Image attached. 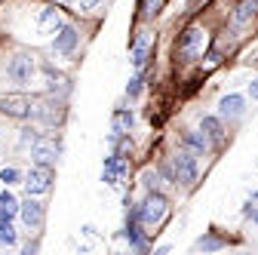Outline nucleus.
I'll return each instance as SVG.
<instances>
[{
  "label": "nucleus",
  "mask_w": 258,
  "mask_h": 255,
  "mask_svg": "<svg viewBox=\"0 0 258 255\" xmlns=\"http://www.w3.org/2000/svg\"><path fill=\"white\" fill-rule=\"evenodd\" d=\"M212 34H215V22L206 13H187L172 37V52H169L172 68L194 71L200 65V58L212 49Z\"/></svg>",
  "instance_id": "obj_1"
},
{
  "label": "nucleus",
  "mask_w": 258,
  "mask_h": 255,
  "mask_svg": "<svg viewBox=\"0 0 258 255\" xmlns=\"http://www.w3.org/2000/svg\"><path fill=\"white\" fill-rule=\"evenodd\" d=\"M169 166H172V175H175V190L178 194H194V190L200 187V181H203V160L200 157H194L190 151H184V148H172L169 154Z\"/></svg>",
  "instance_id": "obj_2"
},
{
  "label": "nucleus",
  "mask_w": 258,
  "mask_h": 255,
  "mask_svg": "<svg viewBox=\"0 0 258 255\" xmlns=\"http://www.w3.org/2000/svg\"><path fill=\"white\" fill-rule=\"evenodd\" d=\"M86 19H77V16H68L61 25H58V31L49 37V49H52V55H58V58H77L80 52H83V43H86Z\"/></svg>",
  "instance_id": "obj_3"
},
{
  "label": "nucleus",
  "mask_w": 258,
  "mask_h": 255,
  "mask_svg": "<svg viewBox=\"0 0 258 255\" xmlns=\"http://www.w3.org/2000/svg\"><path fill=\"white\" fill-rule=\"evenodd\" d=\"M157 58V25L136 22L129 34V65L133 71H151Z\"/></svg>",
  "instance_id": "obj_4"
},
{
  "label": "nucleus",
  "mask_w": 258,
  "mask_h": 255,
  "mask_svg": "<svg viewBox=\"0 0 258 255\" xmlns=\"http://www.w3.org/2000/svg\"><path fill=\"white\" fill-rule=\"evenodd\" d=\"M31 120L40 123L49 133H58L64 120H68V102L58 99V95L40 92V95H34V105H31Z\"/></svg>",
  "instance_id": "obj_5"
},
{
  "label": "nucleus",
  "mask_w": 258,
  "mask_h": 255,
  "mask_svg": "<svg viewBox=\"0 0 258 255\" xmlns=\"http://www.w3.org/2000/svg\"><path fill=\"white\" fill-rule=\"evenodd\" d=\"M249 111H252V102H249L246 92L231 89V92H221L218 99H215V114L228 123V130H234V133L249 120Z\"/></svg>",
  "instance_id": "obj_6"
},
{
  "label": "nucleus",
  "mask_w": 258,
  "mask_h": 255,
  "mask_svg": "<svg viewBox=\"0 0 258 255\" xmlns=\"http://www.w3.org/2000/svg\"><path fill=\"white\" fill-rule=\"evenodd\" d=\"M129 178H133V157H129V154H117V151H108L102 157V181L123 194V190L133 184Z\"/></svg>",
  "instance_id": "obj_7"
},
{
  "label": "nucleus",
  "mask_w": 258,
  "mask_h": 255,
  "mask_svg": "<svg viewBox=\"0 0 258 255\" xmlns=\"http://www.w3.org/2000/svg\"><path fill=\"white\" fill-rule=\"evenodd\" d=\"M221 22H228L246 40H252L255 31H258V0H231V7H228Z\"/></svg>",
  "instance_id": "obj_8"
},
{
  "label": "nucleus",
  "mask_w": 258,
  "mask_h": 255,
  "mask_svg": "<svg viewBox=\"0 0 258 255\" xmlns=\"http://www.w3.org/2000/svg\"><path fill=\"white\" fill-rule=\"evenodd\" d=\"M40 74V58L34 52H28V49H19L7 58V80L16 83L19 89L31 86L34 83V77Z\"/></svg>",
  "instance_id": "obj_9"
},
{
  "label": "nucleus",
  "mask_w": 258,
  "mask_h": 255,
  "mask_svg": "<svg viewBox=\"0 0 258 255\" xmlns=\"http://www.w3.org/2000/svg\"><path fill=\"white\" fill-rule=\"evenodd\" d=\"M197 126L206 133V139L212 142L215 157L228 151V145H231V139H234V130H228V123H224L215 111H200V114H197Z\"/></svg>",
  "instance_id": "obj_10"
},
{
  "label": "nucleus",
  "mask_w": 258,
  "mask_h": 255,
  "mask_svg": "<svg viewBox=\"0 0 258 255\" xmlns=\"http://www.w3.org/2000/svg\"><path fill=\"white\" fill-rule=\"evenodd\" d=\"M61 151H64V142H61V136L58 133H43L34 145L28 148V160L31 163H43V166H58V160H61Z\"/></svg>",
  "instance_id": "obj_11"
},
{
  "label": "nucleus",
  "mask_w": 258,
  "mask_h": 255,
  "mask_svg": "<svg viewBox=\"0 0 258 255\" xmlns=\"http://www.w3.org/2000/svg\"><path fill=\"white\" fill-rule=\"evenodd\" d=\"M117 237L129 246V252H139V255H148L154 249V234L142 225L139 218H129L123 215V228L117 231Z\"/></svg>",
  "instance_id": "obj_12"
},
{
  "label": "nucleus",
  "mask_w": 258,
  "mask_h": 255,
  "mask_svg": "<svg viewBox=\"0 0 258 255\" xmlns=\"http://www.w3.org/2000/svg\"><path fill=\"white\" fill-rule=\"evenodd\" d=\"M22 187H25V194H31V197H46V194H52V187H55V166L31 163L25 169Z\"/></svg>",
  "instance_id": "obj_13"
},
{
  "label": "nucleus",
  "mask_w": 258,
  "mask_h": 255,
  "mask_svg": "<svg viewBox=\"0 0 258 255\" xmlns=\"http://www.w3.org/2000/svg\"><path fill=\"white\" fill-rule=\"evenodd\" d=\"M175 145L190 151L194 157H200V160H215V148H212V142L206 139V133L200 130L197 123H194V126H181L178 136H175Z\"/></svg>",
  "instance_id": "obj_14"
},
{
  "label": "nucleus",
  "mask_w": 258,
  "mask_h": 255,
  "mask_svg": "<svg viewBox=\"0 0 258 255\" xmlns=\"http://www.w3.org/2000/svg\"><path fill=\"white\" fill-rule=\"evenodd\" d=\"M19 225L25 228V234H40V228H43V221H46V203L40 200V197H31V194H25L22 200H19Z\"/></svg>",
  "instance_id": "obj_15"
},
{
  "label": "nucleus",
  "mask_w": 258,
  "mask_h": 255,
  "mask_svg": "<svg viewBox=\"0 0 258 255\" xmlns=\"http://www.w3.org/2000/svg\"><path fill=\"white\" fill-rule=\"evenodd\" d=\"M31 105H34V95L25 92V89H16V92H4L0 95V117L7 120H31Z\"/></svg>",
  "instance_id": "obj_16"
},
{
  "label": "nucleus",
  "mask_w": 258,
  "mask_h": 255,
  "mask_svg": "<svg viewBox=\"0 0 258 255\" xmlns=\"http://www.w3.org/2000/svg\"><path fill=\"white\" fill-rule=\"evenodd\" d=\"M234 243H237V240L224 237L218 228H209V231H203L197 240H194V246H190V249H194V252H203V255H206V252H221V249H228V246H234Z\"/></svg>",
  "instance_id": "obj_17"
},
{
  "label": "nucleus",
  "mask_w": 258,
  "mask_h": 255,
  "mask_svg": "<svg viewBox=\"0 0 258 255\" xmlns=\"http://www.w3.org/2000/svg\"><path fill=\"white\" fill-rule=\"evenodd\" d=\"M151 77H154V68H151V71H133V74H129V80H126V86H123V99H126L129 105H136L142 95H145V89L151 86V83H148Z\"/></svg>",
  "instance_id": "obj_18"
},
{
  "label": "nucleus",
  "mask_w": 258,
  "mask_h": 255,
  "mask_svg": "<svg viewBox=\"0 0 258 255\" xmlns=\"http://www.w3.org/2000/svg\"><path fill=\"white\" fill-rule=\"evenodd\" d=\"M166 7H169L166 0H136V22H145V25H157Z\"/></svg>",
  "instance_id": "obj_19"
},
{
  "label": "nucleus",
  "mask_w": 258,
  "mask_h": 255,
  "mask_svg": "<svg viewBox=\"0 0 258 255\" xmlns=\"http://www.w3.org/2000/svg\"><path fill=\"white\" fill-rule=\"evenodd\" d=\"M136 130V111L129 108V102H120L111 111V133H133Z\"/></svg>",
  "instance_id": "obj_20"
},
{
  "label": "nucleus",
  "mask_w": 258,
  "mask_h": 255,
  "mask_svg": "<svg viewBox=\"0 0 258 255\" xmlns=\"http://www.w3.org/2000/svg\"><path fill=\"white\" fill-rule=\"evenodd\" d=\"M43 133H46V130H43L40 123H34V120H22V123H19V130H16V148L28 151V148L34 145Z\"/></svg>",
  "instance_id": "obj_21"
},
{
  "label": "nucleus",
  "mask_w": 258,
  "mask_h": 255,
  "mask_svg": "<svg viewBox=\"0 0 258 255\" xmlns=\"http://www.w3.org/2000/svg\"><path fill=\"white\" fill-rule=\"evenodd\" d=\"M136 184H139V190H169V184L163 181V175H160L157 163H148V166L139 172Z\"/></svg>",
  "instance_id": "obj_22"
},
{
  "label": "nucleus",
  "mask_w": 258,
  "mask_h": 255,
  "mask_svg": "<svg viewBox=\"0 0 258 255\" xmlns=\"http://www.w3.org/2000/svg\"><path fill=\"white\" fill-rule=\"evenodd\" d=\"M105 4V0H64V10H68L71 16H77V19H89V16H95L99 13V7Z\"/></svg>",
  "instance_id": "obj_23"
},
{
  "label": "nucleus",
  "mask_w": 258,
  "mask_h": 255,
  "mask_svg": "<svg viewBox=\"0 0 258 255\" xmlns=\"http://www.w3.org/2000/svg\"><path fill=\"white\" fill-rule=\"evenodd\" d=\"M108 151H117V154H136V139L133 133H108Z\"/></svg>",
  "instance_id": "obj_24"
},
{
  "label": "nucleus",
  "mask_w": 258,
  "mask_h": 255,
  "mask_svg": "<svg viewBox=\"0 0 258 255\" xmlns=\"http://www.w3.org/2000/svg\"><path fill=\"white\" fill-rule=\"evenodd\" d=\"M19 246V228L16 218H0V249H16Z\"/></svg>",
  "instance_id": "obj_25"
},
{
  "label": "nucleus",
  "mask_w": 258,
  "mask_h": 255,
  "mask_svg": "<svg viewBox=\"0 0 258 255\" xmlns=\"http://www.w3.org/2000/svg\"><path fill=\"white\" fill-rule=\"evenodd\" d=\"M19 200L22 197H16L13 194V187H4V190H0V218H16L19 215Z\"/></svg>",
  "instance_id": "obj_26"
},
{
  "label": "nucleus",
  "mask_w": 258,
  "mask_h": 255,
  "mask_svg": "<svg viewBox=\"0 0 258 255\" xmlns=\"http://www.w3.org/2000/svg\"><path fill=\"white\" fill-rule=\"evenodd\" d=\"M22 178H25V172L19 169V166H0V184L4 187H16V184H22Z\"/></svg>",
  "instance_id": "obj_27"
},
{
  "label": "nucleus",
  "mask_w": 258,
  "mask_h": 255,
  "mask_svg": "<svg viewBox=\"0 0 258 255\" xmlns=\"http://www.w3.org/2000/svg\"><path fill=\"white\" fill-rule=\"evenodd\" d=\"M240 215L249 221L252 228H258V200H246V203L240 206Z\"/></svg>",
  "instance_id": "obj_28"
},
{
  "label": "nucleus",
  "mask_w": 258,
  "mask_h": 255,
  "mask_svg": "<svg viewBox=\"0 0 258 255\" xmlns=\"http://www.w3.org/2000/svg\"><path fill=\"white\" fill-rule=\"evenodd\" d=\"M246 95H249V102H258V71L249 77V83H246V89H243Z\"/></svg>",
  "instance_id": "obj_29"
},
{
  "label": "nucleus",
  "mask_w": 258,
  "mask_h": 255,
  "mask_svg": "<svg viewBox=\"0 0 258 255\" xmlns=\"http://www.w3.org/2000/svg\"><path fill=\"white\" fill-rule=\"evenodd\" d=\"M19 246H22V252H25V255H34V252L40 249V243H37V237H34V240H28V243H19Z\"/></svg>",
  "instance_id": "obj_30"
},
{
  "label": "nucleus",
  "mask_w": 258,
  "mask_h": 255,
  "mask_svg": "<svg viewBox=\"0 0 258 255\" xmlns=\"http://www.w3.org/2000/svg\"><path fill=\"white\" fill-rule=\"evenodd\" d=\"M181 4H184V7H194L190 13H200V7H206L209 0H181Z\"/></svg>",
  "instance_id": "obj_31"
},
{
  "label": "nucleus",
  "mask_w": 258,
  "mask_h": 255,
  "mask_svg": "<svg viewBox=\"0 0 258 255\" xmlns=\"http://www.w3.org/2000/svg\"><path fill=\"white\" fill-rule=\"evenodd\" d=\"M151 252H154V255H169V252H172V246H169V243H163V246H154Z\"/></svg>",
  "instance_id": "obj_32"
},
{
  "label": "nucleus",
  "mask_w": 258,
  "mask_h": 255,
  "mask_svg": "<svg viewBox=\"0 0 258 255\" xmlns=\"http://www.w3.org/2000/svg\"><path fill=\"white\" fill-rule=\"evenodd\" d=\"M249 200H258V187H252V190H249Z\"/></svg>",
  "instance_id": "obj_33"
},
{
  "label": "nucleus",
  "mask_w": 258,
  "mask_h": 255,
  "mask_svg": "<svg viewBox=\"0 0 258 255\" xmlns=\"http://www.w3.org/2000/svg\"><path fill=\"white\" fill-rule=\"evenodd\" d=\"M4 136H7V130H4V123H0V142H4Z\"/></svg>",
  "instance_id": "obj_34"
},
{
  "label": "nucleus",
  "mask_w": 258,
  "mask_h": 255,
  "mask_svg": "<svg viewBox=\"0 0 258 255\" xmlns=\"http://www.w3.org/2000/svg\"><path fill=\"white\" fill-rule=\"evenodd\" d=\"M166 4H172V0H166Z\"/></svg>",
  "instance_id": "obj_35"
},
{
  "label": "nucleus",
  "mask_w": 258,
  "mask_h": 255,
  "mask_svg": "<svg viewBox=\"0 0 258 255\" xmlns=\"http://www.w3.org/2000/svg\"><path fill=\"white\" fill-rule=\"evenodd\" d=\"M105 4H111V0H105Z\"/></svg>",
  "instance_id": "obj_36"
}]
</instances>
